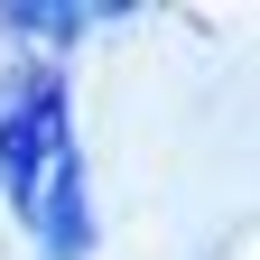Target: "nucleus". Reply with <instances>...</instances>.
Wrapping results in <instances>:
<instances>
[{"mask_svg":"<svg viewBox=\"0 0 260 260\" xmlns=\"http://www.w3.org/2000/svg\"><path fill=\"white\" fill-rule=\"evenodd\" d=\"M75 149V130H65V93L47 84V75H28L10 103H0V186H10V205L28 214L38 205V186H47V168Z\"/></svg>","mask_w":260,"mask_h":260,"instance_id":"obj_1","label":"nucleus"},{"mask_svg":"<svg viewBox=\"0 0 260 260\" xmlns=\"http://www.w3.org/2000/svg\"><path fill=\"white\" fill-rule=\"evenodd\" d=\"M93 19H121V0H103V10H56V0H10V10H0V28H38V38H84Z\"/></svg>","mask_w":260,"mask_h":260,"instance_id":"obj_2","label":"nucleus"}]
</instances>
